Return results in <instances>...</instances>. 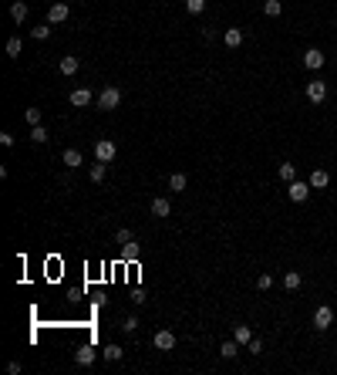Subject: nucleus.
Returning <instances> with one entry per match:
<instances>
[{
    "label": "nucleus",
    "instance_id": "obj_8",
    "mask_svg": "<svg viewBox=\"0 0 337 375\" xmlns=\"http://www.w3.org/2000/svg\"><path fill=\"white\" fill-rule=\"evenodd\" d=\"M324 51H317V48H310V51H304V68H310V71H321L324 68Z\"/></svg>",
    "mask_w": 337,
    "mask_h": 375
},
{
    "label": "nucleus",
    "instance_id": "obj_7",
    "mask_svg": "<svg viewBox=\"0 0 337 375\" xmlns=\"http://www.w3.org/2000/svg\"><path fill=\"white\" fill-rule=\"evenodd\" d=\"M95 359H98V351L91 348V345H81V348H74V362H78L81 368H88V365H95Z\"/></svg>",
    "mask_w": 337,
    "mask_h": 375
},
{
    "label": "nucleus",
    "instance_id": "obj_32",
    "mask_svg": "<svg viewBox=\"0 0 337 375\" xmlns=\"http://www.w3.org/2000/svg\"><path fill=\"white\" fill-rule=\"evenodd\" d=\"M24 119H27L31 125H40V108H27V112H24Z\"/></svg>",
    "mask_w": 337,
    "mask_h": 375
},
{
    "label": "nucleus",
    "instance_id": "obj_24",
    "mask_svg": "<svg viewBox=\"0 0 337 375\" xmlns=\"http://www.w3.org/2000/svg\"><path fill=\"white\" fill-rule=\"evenodd\" d=\"M138 253H142V247H138L135 240H132V244H125V247H121V257H125V261H138Z\"/></svg>",
    "mask_w": 337,
    "mask_h": 375
},
{
    "label": "nucleus",
    "instance_id": "obj_31",
    "mask_svg": "<svg viewBox=\"0 0 337 375\" xmlns=\"http://www.w3.org/2000/svg\"><path fill=\"white\" fill-rule=\"evenodd\" d=\"M270 287H273V278L270 274H260L257 278V291H270Z\"/></svg>",
    "mask_w": 337,
    "mask_h": 375
},
{
    "label": "nucleus",
    "instance_id": "obj_4",
    "mask_svg": "<svg viewBox=\"0 0 337 375\" xmlns=\"http://www.w3.org/2000/svg\"><path fill=\"white\" fill-rule=\"evenodd\" d=\"M310 183H304V180H293V183H290V189H287V193H290V203H304V200H307V196H310Z\"/></svg>",
    "mask_w": 337,
    "mask_h": 375
},
{
    "label": "nucleus",
    "instance_id": "obj_6",
    "mask_svg": "<svg viewBox=\"0 0 337 375\" xmlns=\"http://www.w3.org/2000/svg\"><path fill=\"white\" fill-rule=\"evenodd\" d=\"M307 98H310V102H313V105H321V102H324V98H327V85H324L321 82V78H317V82H307Z\"/></svg>",
    "mask_w": 337,
    "mask_h": 375
},
{
    "label": "nucleus",
    "instance_id": "obj_23",
    "mask_svg": "<svg viewBox=\"0 0 337 375\" xmlns=\"http://www.w3.org/2000/svg\"><path fill=\"white\" fill-rule=\"evenodd\" d=\"M280 180L283 183H293V180H297V166H293V163H280Z\"/></svg>",
    "mask_w": 337,
    "mask_h": 375
},
{
    "label": "nucleus",
    "instance_id": "obj_33",
    "mask_svg": "<svg viewBox=\"0 0 337 375\" xmlns=\"http://www.w3.org/2000/svg\"><path fill=\"white\" fill-rule=\"evenodd\" d=\"M135 328H138V318H125L121 321V331H135Z\"/></svg>",
    "mask_w": 337,
    "mask_h": 375
},
{
    "label": "nucleus",
    "instance_id": "obj_21",
    "mask_svg": "<svg viewBox=\"0 0 337 375\" xmlns=\"http://www.w3.org/2000/svg\"><path fill=\"white\" fill-rule=\"evenodd\" d=\"M81 163H85V159H81L78 149H65V166H68V169H78Z\"/></svg>",
    "mask_w": 337,
    "mask_h": 375
},
{
    "label": "nucleus",
    "instance_id": "obj_10",
    "mask_svg": "<svg viewBox=\"0 0 337 375\" xmlns=\"http://www.w3.org/2000/svg\"><path fill=\"white\" fill-rule=\"evenodd\" d=\"M68 102H71L74 108H85V105H91V102H95V95H91L88 88H74L71 95H68Z\"/></svg>",
    "mask_w": 337,
    "mask_h": 375
},
{
    "label": "nucleus",
    "instance_id": "obj_16",
    "mask_svg": "<svg viewBox=\"0 0 337 375\" xmlns=\"http://www.w3.org/2000/svg\"><path fill=\"white\" fill-rule=\"evenodd\" d=\"M10 17H14L17 24H24V21H27V4H24V0H14V4H10Z\"/></svg>",
    "mask_w": 337,
    "mask_h": 375
},
{
    "label": "nucleus",
    "instance_id": "obj_30",
    "mask_svg": "<svg viewBox=\"0 0 337 375\" xmlns=\"http://www.w3.org/2000/svg\"><path fill=\"white\" fill-rule=\"evenodd\" d=\"M34 41H48V37H51V24H40V27H34Z\"/></svg>",
    "mask_w": 337,
    "mask_h": 375
},
{
    "label": "nucleus",
    "instance_id": "obj_11",
    "mask_svg": "<svg viewBox=\"0 0 337 375\" xmlns=\"http://www.w3.org/2000/svg\"><path fill=\"white\" fill-rule=\"evenodd\" d=\"M307 183H310L313 189H327V186H330V172H327V169H313Z\"/></svg>",
    "mask_w": 337,
    "mask_h": 375
},
{
    "label": "nucleus",
    "instance_id": "obj_19",
    "mask_svg": "<svg viewBox=\"0 0 337 375\" xmlns=\"http://www.w3.org/2000/svg\"><path fill=\"white\" fill-rule=\"evenodd\" d=\"M233 338L240 345H249L253 342V331H249V325H233Z\"/></svg>",
    "mask_w": 337,
    "mask_h": 375
},
{
    "label": "nucleus",
    "instance_id": "obj_3",
    "mask_svg": "<svg viewBox=\"0 0 337 375\" xmlns=\"http://www.w3.org/2000/svg\"><path fill=\"white\" fill-rule=\"evenodd\" d=\"M115 152H118V146H115V142H108V139H98L95 142V159H98V163H112Z\"/></svg>",
    "mask_w": 337,
    "mask_h": 375
},
{
    "label": "nucleus",
    "instance_id": "obj_34",
    "mask_svg": "<svg viewBox=\"0 0 337 375\" xmlns=\"http://www.w3.org/2000/svg\"><path fill=\"white\" fill-rule=\"evenodd\" d=\"M246 348H249V351H253V355H260V351H263V342H260V338H253V342H249V345H246Z\"/></svg>",
    "mask_w": 337,
    "mask_h": 375
},
{
    "label": "nucleus",
    "instance_id": "obj_26",
    "mask_svg": "<svg viewBox=\"0 0 337 375\" xmlns=\"http://www.w3.org/2000/svg\"><path fill=\"white\" fill-rule=\"evenodd\" d=\"M104 172H108V166H104V163H95V166H91V172H88L91 183H101V180H104Z\"/></svg>",
    "mask_w": 337,
    "mask_h": 375
},
{
    "label": "nucleus",
    "instance_id": "obj_9",
    "mask_svg": "<svg viewBox=\"0 0 337 375\" xmlns=\"http://www.w3.org/2000/svg\"><path fill=\"white\" fill-rule=\"evenodd\" d=\"M68 14H71L68 4H51V7H48V24H65Z\"/></svg>",
    "mask_w": 337,
    "mask_h": 375
},
{
    "label": "nucleus",
    "instance_id": "obj_15",
    "mask_svg": "<svg viewBox=\"0 0 337 375\" xmlns=\"http://www.w3.org/2000/svg\"><path fill=\"white\" fill-rule=\"evenodd\" d=\"M121 355H125L121 345H104V348H101V359L104 362H121Z\"/></svg>",
    "mask_w": 337,
    "mask_h": 375
},
{
    "label": "nucleus",
    "instance_id": "obj_2",
    "mask_svg": "<svg viewBox=\"0 0 337 375\" xmlns=\"http://www.w3.org/2000/svg\"><path fill=\"white\" fill-rule=\"evenodd\" d=\"M330 325H334V308H330V304H321V308L313 311V328H317V331H327Z\"/></svg>",
    "mask_w": 337,
    "mask_h": 375
},
{
    "label": "nucleus",
    "instance_id": "obj_17",
    "mask_svg": "<svg viewBox=\"0 0 337 375\" xmlns=\"http://www.w3.org/2000/svg\"><path fill=\"white\" fill-rule=\"evenodd\" d=\"M185 186H189V180H185V172H172V176H168V189H172V193H182Z\"/></svg>",
    "mask_w": 337,
    "mask_h": 375
},
{
    "label": "nucleus",
    "instance_id": "obj_12",
    "mask_svg": "<svg viewBox=\"0 0 337 375\" xmlns=\"http://www.w3.org/2000/svg\"><path fill=\"white\" fill-rule=\"evenodd\" d=\"M149 210H152V216H168V213H172V203H168L165 196H155Z\"/></svg>",
    "mask_w": 337,
    "mask_h": 375
},
{
    "label": "nucleus",
    "instance_id": "obj_35",
    "mask_svg": "<svg viewBox=\"0 0 337 375\" xmlns=\"http://www.w3.org/2000/svg\"><path fill=\"white\" fill-rule=\"evenodd\" d=\"M334 31H337V24H334Z\"/></svg>",
    "mask_w": 337,
    "mask_h": 375
},
{
    "label": "nucleus",
    "instance_id": "obj_29",
    "mask_svg": "<svg viewBox=\"0 0 337 375\" xmlns=\"http://www.w3.org/2000/svg\"><path fill=\"white\" fill-rule=\"evenodd\" d=\"M132 240H135V233H132V230H118V233H115V244H118V247L132 244Z\"/></svg>",
    "mask_w": 337,
    "mask_h": 375
},
{
    "label": "nucleus",
    "instance_id": "obj_5",
    "mask_svg": "<svg viewBox=\"0 0 337 375\" xmlns=\"http://www.w3.org/2000/svg\"><path fill=\"white\" fill-rule=\"evenodd\" d=\"M152 345H155L159 351H172V348H176V334L168 331V328H162V331L152 334Z\"/></svg>",
    "mask_w": 337,
    "mask_h": 375
},
{
    "label": "nucleus",
    "instance_id": "obj_28",
    "mask_svg": "<svg viewBox=\"0 0 337 375\" xmlns=\"http://www.w3.org/2000/svg\"><path fill=\"white\" fill-rule=\"evenodd\" d=\"M7 57H20V37H7Z\"/></svg>",
    "mask_w": 337,
    "mask_h": 375
},
{
    "label": "nucleus",
    "instance_id": "obj_22",
    "mask_svg": "<svg viewBox=\"0 0 337 375\" xmlns=\"http://www.w3.org/2000/svg\"><path fill=\"white\" fill-rule=\"evenodd\" d=\"M263 14L266 17H280L283 14V4H280V0H263Z\"/></svg>",
    "mask_w": 337,
    "mask_h": 375
},
{
    "label": "nucleus",
    "instance_id": "obj_1",
    "mask_svg": "<svg viewBox=\"0 0 337 375\" xmlns=\"http://www.w3.org/2000/svg\"><path fill=\"white\" fill-rule=\"evenodd\" d=\"M98 108H101V112H115V108L121 105V88H115V85H108V88H101L98 91Z\"/></svg>",
    "mask_w": 337,
    "mask_h": 375
},
{
    "label": "nucleus",
    "instance_id": "obj_25",
    "mask_svg": "<svg viewBox=\"0 0 337 375\" xmlns=\"http://www.w3.org/2000/svg\"><path fill=\"white\" fill-rule=\"evenodd\" d=\"M31 142L44 146V142H48V129H44V125H31Z\"/></svg>",
    "mask_w": 337,
    "mask_h": 375
},
{
    "label": "nucleus",
    "instance_id": "obj_27",
    "mask_svg": "<svg viewBox=\"0 0 337 375\" xmlns=\"http://www.w3.org/2000/svg\"><path fill=\"white\" fill-rule=\"evenodd\" d=\"M185 10H189V14H202V10H206V0H185Z\"/></svg>",
    "mask_w": 337,
    "mask_h": 375
},
{
    "label": "nucleus",
    "instance_id": "obj_18",
    "mask_svg": "<svg viewBox=\"0 0 337 375\" xmlns=\"http://www.w3.org/2000/svg\"><path fill=\"white\" fill-rule=\"evenodd\" d=\"M300 284H304V278H300V270H287V274H283V287H287V291H297Z\"/></svg>",
    "mask_w": 337,
    "mask_h": 375
},
{
    "label": "nucleus",
    "instance_id": "obj_13",
    "mask_svg": "<svg viewBox=\"0 0 337 375\" xmlns=\"http://www.w3.org/2000/svg\"><path fill=\"white\" fill-rule=\"evenodd\" d=\"M223 44H226V48H240V44H243V31H240V27H226Z\"/></svg>",
    "mask_w": 337,
    "mask_h": 375
},
{
    "label": "nucleus",
    "instance_id": "obj_20",
    "mask_svg": "<svg viewBox=\"0 0 337 375\" xmlns=\"http://www.w3.org/2000/svg\"><path fill=\"white\" fill-rule=\"evenodd\" d=\"M219 355H223V359H236V355H240V342H236V338L233 342H223L219 345Z\"/></svg>",
    "mask_w": 337,
    "mask_h": 375
},
{
    "label": "nucleus",
    "instance_id": "obj_14",
    "mask_svg": "<svg viewBox=\"0 0 337 375\" xmlns=\"http://www.w3.org/2000/svg\"><path fill=\"white\" fill-rule=\"evenodd\" d=\"M78 68H81L78 54H65L61 57V74H78Z\"/></svg>",
    "mask_w": 337,
    "mask_h": 375
}]
</instances>
